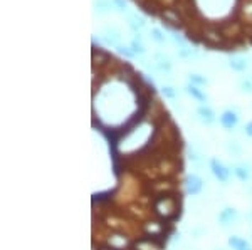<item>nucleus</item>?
I'll list each match as a JSON object with an SVG mask.
<instances>
[{
  "label": "nucleus",
  "mask_w": 252,
  "mask_h": 250,
  "mask_svg": "<svg viewBox=\"0 0 252 250\" xmlns=\"http://www.w3.org/2000/svg\"><path fill=\"white\" fill-rule=\"evenodd\" d=\"M209 170L220 185H229L230 178H232V168L227 167L222 160L215 158V156L209 160Z\"/></svg>",
  "instance_id": "obj_1"
},
{
  "label": "nucleus",
  "mask_w": 252,
  "mask_h": 250,
  "mask_svg": "<svg viewBox=\"0 0 252 250\" xmlns=\"http://www.w3.org/2000/svg\"><path fill=\"white\" fill-rule=\"evenodd\" d=\"M185 193L189 196H198L205 188V180L198 173H189L184 181Z\"/></svg>",
  "instance_id": "obj_2"
},
{
  "label": "nucleus",
  "mask_w": 252,
  "mask_h": 250,
  "mask_svg": "<svg viewBox=\"0 0 252 250\" xmlns=\"http://www.w3.org/2000/svg\"><path fill=\"white\" fill-rule=\"evenodd\" d=\"M239 121H241V116H239V112L232 110V108H229V110H223L220 114H219V124L223 128L225 131H232L237 128Z\"/></svg>",
  "instance_id": "obj_3"
},
{
  "label": "nucleus",
  "mask_w": 252,
  "mask_h": 250,
  "mask_svg": "<svg viewBox=\"0 0 252 250\" xmlns=\"http://www.w3.org/2000/svg\"><path fill=\"white\" fill-rule=\"evenodd\" d=\"M239 219V210L235 207H223L217 215V223L220 227L227 228L230 225H234Z\"/></svg>",
  "instance_id": "obj_4"
},
{
  "label": "nucleus",
  "mask_w": 252,
  "mask_h": 250,
  "mask_svg": "<svg viewBox=\"0 0 252 250\" xmlns=\"http://www.w3.org/2000/svg\"><path fill=\"white\" fill-rule=\"evenodd\" d=\"M153 69L158 72H165V74H170L173 69L172 59L168 57L163 52H155L153 54Z\"/></svg>",
  "instance_id": "obj_5"
},
{
  "label": "nucleus",
  "mask_w": 252,
  "mask_h": 250,
  "mask_svg": "<svg viewBox=\"0 0 252 250\" xmlns=\"http://www.w3.org/2000/svg\"><path fill=\"white\" fill-rule=\"evenodd\" d=\"M195 114H197L198 121H200L202 124H205V126H210V124H214L215 121H217V112H215L214 108H210L209 104H200V106L197 108V111H195Z\"/></svg>",
  "instance_id": "obj_6"
},
{
  "label": "nucleus",
  "mask_w": 252,
  "mask_h": 250,
  "mask_svg": "<svg viewBox=\"0 0 252 250\" xmlns=\"http://www.w3.org/2000/svg\"><path fill=\"white\" fill-rule=\"evenodd\" d=\"M101 40H103L104 44H108V46L111 47H116L118 44H121V30L118 29L115 26H106L101 32Z\"/></svg>",
  "instance_id": "obj_7"
},
{
  "label": "nucleus",
  "mask_w": 252,
  "mask_h": 250,
  "mask_svg": "<svg viewBox=\"0 0 252 250\" xmlns=\"http://www.w3.org/2000/svg\"><path fill=\"white\" fill-rule=\"evenodd\" d=\"M232 175L242 183L252 180V165L251 163H234L232 167Z\"/></svg>",
  "instance_id": "obj_8"
},
{
  "label": "nucleus",
  "mask_w": 252,
  "mask_h": 250,
  "mask_svg": "<svg viewBox=\"0 0 252 250\" xmlns=\"http://www.w3.org/2000/svg\"><path fill=\"white\" fill-rule=\"evenodd\" d=\"M229 67L234 72L242 74V72H246L251 67V62H249V59H247L246 56L234 54V56H230V57H229Z\"/></svg>",
  "instance_id": "obj_9"
},
{
  "label": "nucleus",
  "mask_w": 252,
  "mask_h": 250,
  "mask_svg": "<svg viewBox=\"0 0 252 250\" xmlns=\"http://www.w3.org/2000/svg\"><path fill=\"white\" fill-rule=\"evenodd\" d=\"M184 89H185L187 94H189L192 99L197 101V103H200V104H207V103H209V94H207V92L202 89V87L193 86L192 83H187Z\"/></svg>",
  "instance_id": "obj_10"
},
{
  "label": "nucleus",
  "mask_w": 252,
  "mask_h": 250,
  "mask_svg": "<svg viewBox=\"0 0 252 250\" xmlns=\"http://www.w3.org/2000/svg\"><path fill=\"white\" fill-rule=\"evenodd\" d=\"M126 24H128V29L131 30L133 34H140V32L146 27V20L138 14H128Z\"/></svg>",
  "instance_id": "obj_11"
},
{
  "label": "nucleus",
  "mask_w": 252,
  "mask_h": 250,
  "mask_svg": "<svg viewBox=\"0 0 252 250\" xmlns=\"http://www.w3.org/2000/svg\"><path fill=\"white\" fill-rule=\"evenodd\" d=\"M227 245H229L230 250H252L251 242L241 235H230L227 239Z\"/></svg>",
  "instance_id": "obj_12"
},
{
  "label": "nucleus",
  "mask_w": 252,
  "mask_h": 250,
  "mask_svg": "<svg viewBox=\"0 0 252 250\" xmlns=\"http://www.w3.org/2000/svg\"><path fill=\"white\" fill-rule=\"evenodd\" d=\"M128 46L131 47V51L135 52L136 56H145L146 54V47L143 44V37H141V34H135V37L129 40Z\"/></svg>",
  "instance_id": "obj_13"
},
{
  "label": "nucleus",
  "mask_w": 252,
  "mask_h": 250,
  "mask_svg": "<svg viewBox=\"0 0 252 250\" xmlns=\"http://www.w3.org/2000/svg\"><path fill=\"white\" fill-rule=\"evenodd\" d=\"M189 83H192L193 86H198V87H207L210 84V81L204 74H198V72H190V74H189Z\"/></svg>",
  "instance_id": "obj_14"
},
{
  "label": "nucleus",
  "mask_w": 252,
  "mask_h": 250,
  "mask_svg": "<svg viewBox=\"0 0 252 250\" xmlns=\"http://www.w3.org/2000/svg\"><path fill=\"white\" fill-rule=\"evenodd\" d=\"M150 39H152L155 44H158V46H165L166 44L165 32L161 29H158V27H152V29H150Z\"/></svg>",
  "instance_id": "obj_15"
},
{
  "label": "nucleus",
  "mask_w": 252,
  "mask_h": 250,
  "mask_svg": "<svg viewBox=\"0 0 252 250\" xmlns=\"http://www.w3.org/2000/svg\"><path fill=\"white\" fill-rule=\"evenodd\" d=\"M94 10L97 14H108V12L115 10L111 0H94Z\"/></svg>",
  "instance_id": "obj_16"
},
{
  "label": "nucleus",
  "mask_w": 252,
  "mask_h": 250,
  "mask_svg": "<svg viewBox=\"0 0 252 250\" xmlns=\"http://www.w3.org/2000/svg\"><path fill=\"white\" fill-rule=\"evenodd\" d=\"M177 56L180 59H192L195 56H198L197 49H192V47L185 46V47H180V49H177Z\"/></svg>",
  "instance_id": "obj_17"
},
{
  "label": "nucleus",
  "mask_w": 252,
  "mask_h": 250,
  "mask_svg": "<svg viewBox=\"0 0 252 250\" xmlns=\"http://www.w3.org/2000/svg\"><path fill=\"white\" fill-rule=\"evenodd\" d=\"M161 94L165 96V99H170V101L178 98V91L175 89L173 86H170V84H165V86L161 87Z\"/></svg>",
  "instance_id": "obj_18"
},
{
  "label": "nucleus",
  "mask_w": 252,
  "mask_h": 250,
  "mask_svg": "<svg viewBox=\"0 0 252 250\" xmlns=\"http://www.w3.org/2000/svg\"><path fill=\"white\" fill-rule=\"evenodd\" d=\"M115 49L120 52V54H123L126 59H133V57H136V54L131 51V47L129 46H125V44H118V46L115 47Z\"/></svg>",
  "instance_id": "obj_19"
},
{
  "label": "nucleus",
  "mask_w": 252,
  "mask_h": 250,
  "mask_svg": "<svg viewBox=\"0 0 252 250\" xmlns=\"http://www.w3.org/2000/svg\"><path fill=\"white\" fill-rule=\"evenodd\" d=\"M239 87H241V91L246 92V94H252V79H242L241 83H239Z\"/></svg>",
  "instance_id": "obj_20"
},
{
  "label": "nucleus",
  "mask_w": 252,
  "mask_h": 250,
  "mask_svg": "<svg viewBox=\"0 0 252 250\" xmlns=\"http://www.w3.org/2000/svg\"><path fill=\"white\" fill-rule=\"evenodd\" d=\"M113 2V7H115V10H120V12H125L128 9V5H126V0H111Z\"/></svg>",
  "instance_id": "obj_21"
},
{
  "label": "nucleus",
  "mask_w": 252,
  "mask_h": 250,
  "mask_svg": "<svg viewBox=\"0 0 252 250\" xmlns=\"http://www.w3.org/2000/svg\"><path fill=\"white\" fill-rule=\"evenodd\" d=\"M244 135H246L247 138H252V119L244 124Z\"/></svg>",
  "instance_id": "obj_22"
},
{
  "label": "nucleus",
  "mask_w": 252,
  "mask_h": 250,
  "mask_svg": "<svg viewBox=\"0 0 252 250\" xmlns=\"http://www.w3.org/2000/svg\"><path fill=\"white\" fill-rule=\"evenodd\" d=\"M99 250H126V249L115 247V245H111V244H101L99 245Z\"/></svg>",
  "instance_id": "obj_23"
},
{
  "label": "nucleus",
  "mask_w": 252,
  "mask_h": 250,
  "mask_svg": "<svg viewBox=\"0 0 252 250\" xmlns=\"http://www.w3.org/2000/svg\"><path fill=\"white\" fill-rule=\"evenodd\" d=\"M215 250H223V249H215Z\"/></svg>",
  "instance_id": "obj_24"
},
{
  "label": "nucleus",
  "mask_w": 252,
  "mask_h": 250,
  "mask_svg": "<svg viewBox=\"0 0 252 250\" xmlns=\"http://www.w3.org/2000/svg\"><path fill=\"white\" fill-rule=\"evenodd\" d=\"M251 79H252V78H251Z\"/></svg>",
  "instance_id": "obj_25"
}]
</instances>
